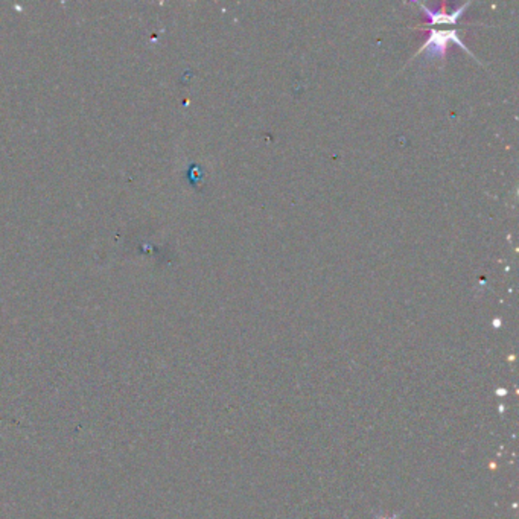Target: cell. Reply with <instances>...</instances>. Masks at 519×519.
Returning <instances> with one entry per match:
<instances>
[{
    "label": "cell",
    "instance_id": "6da1fadb",
    "mask_svg": "<svg viewBox=\"0 0 519 519\" xmlns=\"http://www.w3.org/2000/svg\"><path fill=\"white\" fill-rule=\"evenodd\" d=\"M450 43H455L459 44L463 51L470 53L474 57V53L470 52L466 44L461 42L460 37H459V31L457 29H431L429 31V37L425 42V44L420 46V49L414 53V57L416 55H420V53H429V55H437V57H445L446 53V49H448V44ZM475 58V57H474ZM477 60V58H475Z\"/></svg>",
    "mask_w": 519,
    "mask_h": 519
},
{
    "label": "cell",
    "instance_id": "7a4b0ae2",
    "mask_svg": "<svg viewBox=\"0 0 519 519\" xmlns=\"http://www.w3.org/2000/svg\"><path fill=\"white\" fill-rule=\"evenodd\" d=\"M416 3L422 8L423 11H425L431 25H455L457 20L460 19V15L463 14V11H465L466 8L470 5V2H466L465 5H461L459 10H455L452 13H445V11H431V10H428L425 5H422L419 2H416Z\"/></svg>",
    "mask_w": 519,
    "mask_h": 519
}]
</instances>
